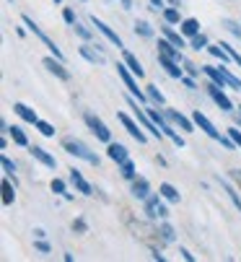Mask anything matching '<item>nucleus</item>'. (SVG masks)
<instances>
[{
  "label": "nucleus",
  "instance_id": "nucleus-1",
  "mask_svg": "<svg viewBox=\"0 0 241 262\" xmlns=\"http://www.w3.org/2000/svg\"><path fill=\"white\" fill-rule=\"evenodd\" d=\"M122 223L127 226V231H130L140 244H145L150 252H161V247L166 244V239L161 236V229H156L153 223L140 221L138 215H133V210H130V208H122Z\"/></svg>",
  "mask_w": 241,
  "mask_h": 262
},
{
  "label": "nucleus",
  "instance_id": "nucleus-2",
  "mask_svg": "<svg viewBox=\"0 0 241 262\" xmlns=\"http://www.w3.org/2000/svg\"><path fill=\"white\" fill-rule=\"evenodd\" d=\"M203 70H205V76H208L213 83H218L221 89L231 86V89L241 91V81L233 76V73H228V68H223V65H203Z\"/></svg>",
  "mask_w": 241,
  "mask_h": 262
},
{
  "label": "nucleus",
  "instance_id": "nucleus-3",
  "mask_svg": "<svg viewBox=\"0 0 241 262\" xmlns=\"http://www.w3.org/2000/svg\"><path fill=\"white\" fill-rule=\"evenodd\" d=\"M62 148H65V151H68L70 156L83 159V161H89V164L99 166V156H96V154H91V148H89L86 143H80V140H75V138H65V140H62Z\"/></svg>",
  "mask_w": 241,
  "mask_h": 262
},
{
  "label": "nucleus",
  "instance_id": "nucleus-4",
  "mask_svg": "<svg viewBox=\"0 0 241 262\" xmlns=\"http://www.w3.org/2000/svg\"><path fill=\"white\" fill-rule=\"evenodd\" d=\"M117 73H119V78H122L125 89H127L133 96H138V101H140V104H148V94L138 89V83H135V78H138V76L127 68V62H117Z\"/></svg>",
  "mask_w": 241,
  "mask_h": 262
},
{
  "label": "nucleus",
  "instance_id": "nucleus-5",
  "mask_svg": "<svg viewBox=\"0 0 241 262\" xmlns=\"http://www.w3.org/2000/svg\"><path fill=\"white\" fill-rule=\"evenodd\" d=\"M21 21H24V24L29 26V31H31V34L36 36V39L42 42V45H45V47H47V50H50V52H52V55H55L57 60H65V57H62V52H60V47H57V45H55V42H52L50 36H47V34L42 31V29H39L36 24H34V18H29V16H21Z\"/></svg>",
  "mask_w": 241,
  "mask_h": 262
},
{
  "label": "nucleus",
  "instance_id": "nucleus-6",
  "mask_svg": "<svg viewBox=\"0 0 241 262\" xmlns=\"http://www.w3.org/2000/svg\"><path fill=\"white\" fill-rule=\"evenodd\" d=\"M127 104H130V109L135 112V120H138V122H140L153 138H164V130H161V127L148 117V112H145V109H138V101H135V99H127Z\"/></svg>",
  "mask_w": 241,
  "mask_h": 262
},
{
  "label": "nucleus",
  "instance_id": "nucleus-7",
  "mask_svg": "<svg viewBox=\"0 0 241 262\" xmlns=\"http://www.w3.org/2000/svg\"><path fill=\"white\" fill-rule=\"evenodd\" d=\"M83 120H86V125L91 127V133H94V135H96L101 143H106V145L112 143V130H109V127H106V125H104V122H101V120L94 115V112H86Z\"/></svg>",
  "mask_w": 241,
  "mask_h": 262
},
{
  "label": "nucleus",
  "instance_id": "nucleus-8",
  "mask_svg": "<svg viewBox=\"0 0 241 262\" xmlns=\"http://www.w3.org/2000/svg\"><path fill=\"white\" fill-rule=\"evenodd\" d=\"M91 24H94V26H96V29H99L104 36H106V39H109V42H112L117 50H125V45H122V36H119V34H117V31H114L109 24H104V21H101V18H96V16H91Z\"/></svg>",
  "mask_w": 241,
  "mask_h": 262
},
{
  "label": "nucleus",
  "instance_id": "nucleus-9",
  "mask_svg": "<svg viewBox=\"0 0 241 262\" xmlns=\"http://www.w3.org/2000/svg\"><path fill=\"white\" fill-rule=\"evenodd\" d=\"M205 89H208V94H210V99H213V101L218 104V109H221V112H231V109H233V104H231V99H228V96L223 94V89H221L218 83H213V81H210V83H208Z\"/></svg>",
  "mask_w": 241,
  "mask_h": 262
},
{
  "label": "nucleus",
  "instance_id": "nucleus-10",
  "mask_svg": "<svg viewBox=\"0 0 241 262\" xmlns=\"http://www.w3.org/2000/svg\"><path fill=\"white\" fill-rule=\"evenodd\" d=\"M42 65L52 73V76H57L60 81H70V70H65L62 60H57L55 55H52V57H45V60H42Z\"/></svg>",
  "mask_w": 241,
  "mask_h": 262
},
{
  "label": "nucleus",
  "instance_id": "nucleus-11",
  "mask_svg": "<svg viewBox=\"0 0 241 262\" xmlns=\"http://www.w3.org/2000/svg\"><path fill=\"white\" fill-rule=\"evenodd\" d=\"M145 213H148V218H166V215H169L166 205L161 203L156 195H148V198H145Z\"/></svg>",
  "mask_w": 241,
  "mask_h": 262
},
{
  "label": "nucleus",
  "instance_id": "nucleus-12",
  "mask_svg": "<svg viewBox=\"0 0 241 262\" xmlns=\"http://www.w3.org/2000/svg\"><path fill=\"white\" fill-rule=\"evenodd\" d=\"M192 120H194V125H197L200 130H203L205 135H210L213 140H221V133L215 130V125H213V122H210V120H208V117H205V115H203V112H200V109H197L194 115H192Z\"/></svg>",
  "mask_w": 241,
  "mask_h": 262
},
{
  "label": "nucleus",
  "instance_id": "nucleus-13",
  "mask_svg": "<svg viewBox=\"0 0 241 262\" xmlns=\"http://www.w3.org/2000/svg\"><path fill=\"white\" fill-rule=\"evenodd\" d=\"M119 122L125 125V130H127V133H130V135H133V138H135L138 143H145V140H148V135H145V133L140 130V122L130 120V117L125 115V112H119Z\"/></svg>",
  "mask_w": 241,
  "mask_h": 262
},
{
  "label": "nucleus",
  "instance_id": "nucleus-14",
  "mask_svg": "<svg viewBox=\"0 0 241 262\" xmlns=\"http://www.w3.org/2000/svg\"><path fill=\"white\" fill-rule=\"evenodd\" d=\"M70 182H73V187L80 192V195H86V198H91L94 195V187L83 179V174H80L78 169H70Z\"/></svg>",
  "mask_w": 241,
  "mask_h": 262
},
{
  "label": "nucleus",
  "instance_id": "nucleus-15",
  "mask_svg": "<svg viewBox=\"0 0 241 262\" xmlns=\"http://www.w3.org/2000/svg\"><path fill=\"white\" fill-rule=\"evenodd\" d=\"M158 62L166 68V73H169L171 78H179V81H182V76H184V68H179V62H177L174 57H169V55H161V52H158Z\"/></svg>",
  "mask_w": 241,
  "mask_h": 262
},
{
  "label": "nucleus",
  "instance_id": "nucleus-16",
  "mask_svg": "<svg viewBox=\"0 0 241 262\" xmlns=\"http://www.w3.org/2000/svg\"><path fill=\"white\" fill-rule=\"evenodd\" d=\"M166 112V117L171 120V125H179L182 130H187V133H192L194 130V120H187L182 112H177V109H164Z\"/></svg>",
  "mask_w": 241,
  "mask_h": 262
},
{
  "label": "nucleus",
  "instance_id": "nucleus-17",
  "mask_svg": "<svg viewBox=\"0 0 241 262\" xmlns=\"http://www.w3.org/2000/svg\"><path fill=\"white\" fill-rule=\"evenodd\" d=\"M29 154H31V156L39 161V164H45L47 169H55V166H57L55 156H52V154H47L45 148H39V145H31V148H29Z\"/></svg>",
  "mask_w": 241,
  "mask_h": 262
},
{
  "label": "nucleus",
  "instance_id": "nucleus-18",
  "mask_svg": "<svg viewBox=\"0 0 241 262\" xmlns=\"http://www.w3.org/2000/svg\"><path fill=\"white\" fill-rule=\"evenodd\" d=\"M130 192H133L138 200H145V198L150 195V184H148V179H145V177H135V179H133V187H130Z\"/></svg>",
  "mask_w": 241,
  "mask_h": 262
},
{
  "label": "nucleus",
  "instance_id": "nucleus-19",
  "mask_svg": "<svg viewBox=\"0 0 241 262\" xmlns=\"http://www.w3.org/2000/svg\"><path fill=\"white\" fill-rule=\"evenodd\" d=\"M13 112L24 120V122H29V125H36L39 122V117H36V112L31 109V106H26V104H21V101H16L13 104Z\"/></svg>",
  "mask_w": 241,
  "mask_h": 262
},
{
  "label": "nucleus",
  "instance_id": "nucleus-20",
  "mask_svg": "<svg viewBox=\"0 0 241 262\" xmlns=\"http://www.w3.org/2000/svg\"><path fill=\"white\" fill-rule=\"evenodd\" d=\"M158 52H161V55H169V57H174L177 62H184V57H182L179 47H177V45H171V42L166 39V36H164V39H158Z\"/></svg>",
  "mask_w": 241,
  "mask_h": 262
},
{
  "label": "nucleus",
  "instance_id": "nucleus-21",
  "mask_svg": "<svg viewBox=\"0 0 241 262\" xmlns=\"http://www.w3.org/2000/svg\"><path fill=\"white\" fill-rule=\"evenodd\" d=\"M106 156H109L114 164H122V161H127V148H125L122 143H109Z\"/></svg>",
  "mask_w": 241,
  "mask_h": 262
},
{
  "label": "nucleus",
  "instance_id": "nucleus-22",
  "mask_svg": "<svg viewBox=\"0 0 241 262\" xmlns=\"http://www.w3.org/2000/svg\"><path fill=\"white\" fill-rule=\"evenodd\" d=\"M122 57H125V62H127V68L135 73L138 78H143L145 76V70H143V65H140V60L133 55V52H127V50H122Z\"/></svg>",
  "mask_w": 241,
  "mask_h": 262
},
{
  "label": "nucleus",
  "instance_id": "nucleus-23",
  "mask_svg": "<svg viewBox=\"0 0 241 262\" xmlns=\"http://www.w3.org/2000/svg\"><path fill=\"white\" fill-rule=\"evenodd\" d=\"M161 34H164V36H166V39H169L171 45H177L179 50L184 47V36H182L179 31H174V29H171V24H166V26H161Z\"/></svg>",
  "mask_w": 241,
  "mask_h": 262
},
{
  "label": "nucleus",
  "instance_id": "nucleus-24",
  "mask_svg": "<svg viewBox=\"0 0 241 262\" xmlns=\"http://www.w3.org/2000/svg\"><path fill=\"white\" fill-rule=\"evenodd\" d=\"M6 133L13 138V143H16V145H21V148H29V138H26V133H24L18 125H11V127H6Z\"/></svg>",
  "mask_w": 241,
  "mask_h": 262
},
{
  "label": "nucleus",
  "instance_id": "nucleus-25",
  "mask_svg": "<svg viewBox=\"0 0 241 262\" xmlns=\"http://www.w3.org/2000/svg\"><path fill=\"white\" fill-rule=\"evenodd\" d=\"M158 192H161V198L169 200V203H179V192H177V187H174V184H169V182L158 184Z\"/></svg>",
  "mask_w": 241,
  "mask_h": 262
},
{
  "label": "nucleus",
  "instance_id": "nucleus-26",
  "mask_svg": "<svg viewBox=\"0 0 241 262\" xmlns=\"http://www.w3.org/2000/svg\"><path fill=\"white\" fill-rule=\"evenodd\" d=\"M78 52L83 55V57H86L89 62H94V65H104V55H101V52H94V50H91L89 45H83V47H78Z\"/></svg>",
  "mask_w": 241,
  "mask_h": 262
},
{
  "label": "nucleus",
  "instance_id": "nucleus-27",
  "mask_svg": "<svg viewBox=\"0 0 241 262\" xmlns=\"http://www.w3.org/2000/svg\"><path fill=\"white\" fill-rule=\"evenodd\" d=\"M145 94H148V99H150L156 106H164V104H166L164 94H161V91H158V86H153V83H148V86H145Z\"/></svg>",
  "mask_w": 241,
  "mask_h": 262
},
{
  "label": "nucleus",
  "instance_id": "nucleus-28",
  "mask_svg": "<svg viewBox=\"0 0 241 262\" xmlns=\"http://www.w3.org/2000/svg\"><path fill=\"white\" fill-rule=\"evenodd\" d=\"M179 26H182V34H184V36H194V34H200V21H197V18H184Z\"/></svg>",
  "mask_w": 241,
  "mask_h": 262
},
{
  "label": "nucleus",
  "instance_id": "nucleus-29",
  "mask_svg": "<svg viewBox=\"0 0 241 262\" xmlns=\"http://www.w3.org/2000/svg\"><path fill=\"white\" fill-rule=\"evenodd\" d=\"M13 187H16V182L11 184V179H3V205H11V203L16 200V192H13Z\"/></svg>",
  "mask_w": 241,
  "mask_h": 262
},
{
  "label": "nucleus",
  "instance_id": "nucleus-30",
  "mask_svg": "<svg viewBox=\"0 0 241 262\" xmlns=\"http://www.w3.org/2000/svg\"><path fill=\"white\" fill-rule=\"evenodd\" d=\"M119 171H122V177H125V179H130V182H133V179L138 177V171H135V164H133L130 159L119 164Z\"/></svg>",
  "mask_w": 241,
  "mask_h": 262
},
{
  "label": "nucleus",
  "instance_id": "nucleus-31",
  "mask_svg": "<svg viewBox=\"0 0 241 262\" xmlns=\"http://www.w3.org/2000/svg\"><path fill=\"white\" fill-rule=\"evenodd\" d=\"M208 52H210L213 57H218V60H221V65H226V62L231 60V55H228V52L223 50V45H215V47H208Z\"/></svg>",
  "mask_w": 241,
  "mask_h": 262
},
{
  "label": "nucleus",
  "instance_id": "nucleus-32",
  "mask_svg": "<svg viewBox=\"0 0 241 262\" xmlns=\"http://www.w3.org/2000/svg\"><path fill=\"white\" fill-rule=\"evenodd\" d=\"M221 184H223V190L228 192V198L233 200V205H236V208H238V213H241V198H238V192L233 190V187H231V184H228L226 179H221Z\"/></svg>",
  "mask_w": 241,
  "mask_h": 262
},
{
  "label": "nucleus",
  "instance_id": "nucleus-33",
  "mask_svg": "<svg viewBox=\"0 0 241 262\" xmlns=\"http://www.w3.org/2000/svg\"><path fill=\"white\" fill-rule=\"evenodd\" d=\"M135 34H140V36H145V39H150V36H153V29H150L148 21H135Z\"/></svg>",
  "mask_w": 241,
  "mask_h": 262
},
{
  "label": "nucleus",
  "instance_id": "nucleus-34",
  "mask_svg": "<svg viewBox=\"0 0 241 262\" xmlns=\"http://www.w3.org/2000/svg\"><path fill=\"white\" fill-rule=\"evenodd\" d=\"M164 21L171 24V26L179 24V8H177V6H174V8H164Z\"/></svg>",
  "mask_w": 241,
  "mask_h": 262
},
{
  "label": "nucleus",
  "instance_id": "nucleus-35",
  "mask_svg": "<svg viewBox=\"0 0 241 262\" xmlns=\"http://www.w3.org/2000/svg\"><path fill=\"white\" fill-rule=\"evenodd\" d=\"M205 47H208V36L205 34H194L192 36V50L200 52V50H205Z\"/></svg>",
  "mask_w": 241,
  "mask_h": 262
},
{
  "label": "nucleus",
  "instance_id": "nucleus-36",
  "mask_svg": "<svg viewBox=\"0 0 241 262\" xmlns=\"http://www.w3.org/2000/svg\"><path fill=\"white\" fill-rule=\"evenodd\" d=\"M70 229H73V234H86V231H89V223H86L83 218H75V221L70 223Z\"/></svg>",
  "mask_w": 241,
  "mask_h": 262
},
{
  "label": "nucleus",
  "instance_id": "nucleus-37",
  "mask_svg": "<svg viewBox=\"0 0 241 262\" xmlns=\"http://www.w3.org/2000/svg\"><path fill=\"white\" fill-rule=\"evenodd\" d=\"M36 127H39V133H42L45 138H55V127H52L50 122H45V120H39V122H36Z\"/></svg>",
  "mask_w": 241,
  "mask_h": 262
},
{
  "label": "nucleus",
  "instance_id": "nucleus-38",
  "mask_svg": "<svg viewBox=\"0 0 241 262\" xmlns=\"http://www.w3.org/2000/svg\"><path fill=\"white\" fill-rule=\"evenodd\" d=\"M0 166H3V171H6L8 177H16V164H13L8 156H3V159H0Z\"/></svg>",
  "mask_w": 241,
  "mask_h": 262
},
{
  "label": "nucleus",
  "instance_id": "nucleus-39",
  "mask_svg": "<svg viewBox=\"0 0 241 262\" xmlns=\"http://www.w3.org/2000/svg\"><path fill=\"white\" fill-rule=\"evenodd\" d=\"M158 229H161V236H164L166 242H174V229H171V223H166V221H164Z\"/></svg>",
  "mask_w": 241,
  "mask_h": 262
},
{
  "label": "nucleus",
  "instance_id": "nucleus-40",
  "mask_svg": "<svg viewBox=\"0 0 241 262\" xmlns=\"http://www.w3.org/2000/svg\"><path fill=\"white\" fill-rule=\"evenodd\" d=\"M73 29H75V34H78V36H80V39H83V42H89V39H91V31H89L86 26H80L78 21L73 24Z\"/></svg>",
  "mask_w": 241,
  "mask_h": 262
},
{
  "label": "nucleus",
  "instance_id": "nucleus-41",
  "mask_svg": "<svg viewBox=\"0 0 241 262\" xmlns=\"http://www.w3.org/2000/svg\"><path fill=\"white\" fill-rule=\"evenodd\" d=\"M50 187H52V192H55V195H65V182H62V179H52Z\"/></svg>",
  "mask_w": 241,
  "mask_h": 262
},
{
  "label": "nucleus",
  "instance_id": "nucleus-42",
  "mask_svg": "<svg viewBox=\"0 0 241 262\" xmlns=\"http://www.w3.org/2000/svg\"><path fill=\"white\" fill-rule=\"evenodd\" d=\"M221 45H223V50H226V52L231 55V60H233L236 65H241V55H238V52H236V50H233L231 45H226V42H221Z\"/></svg>",
  "mask_w": 241,
  "mask_h": 262
},
{
  "label": "nucleus",
  "instance_id": "nucleus-43",
  "mask_svg": "<svg viewBox=\"0 0 241 262\" xmlns=\"http://www.w3.org/2000/svg\"><path fill=\"white\" fill-rule=\"evenodd\" d=\"M223 26H226V29H228V31H231L233 36H238V39H241V29H238V26H236L233 21H223Z\"/></svg>",
  "mask_w": 241,
  "mask_h": 262
},
{
  "label": "nucleus",
  "instance_id": "nucleus-44",
  "mask_svg": "<svg viewBox=\"0 0 241 262\" xmlns=\"http://www.w3.org/2000/svg\"><path fill=\"white\" fill-rule=\"evenodd\" d=\"M228 135L233 138V143L238 145V151H241V130H236V127H228Z\"/></svg>",
  "mask_w": 241,
  "mask_h": 262
},
{
  "label": "nucleus",
  "instance_id": "nucleus-45",
  "mask_svg": "<svg viewBox=\"0 0 241 262\" xmlns=\"http://www.w3.org/2000/svg\"><path fill=\"white\" fill-rule=\"evenodd\" d=\"M184 70L189 73V76H197V73H200V68L194 62H189V60H184Z\"/></svg>",
  "mask_w": 241,
  "mask_h": 262
},
{
  "label": "nucleus",
  "instance_id": "nucleus-46",
  "mask_svg": "<svg viewBox=\"0 0 241 262\" xmlns=\"http://www.w3.org/2000/svg\"><path fill=\"white\" fill-rule=\"evenodd\" d=\"M62 18H65V24H70V26L75 24V13H73L70 8H65V11H62Z\"/></svg>",
  "mask_w": 241,
  "mask_h": 262
},
{
  "label": "nucleus",
  "instance_id": "nucleus-47",
  "mask_svg": "<svg viewBox=\"0 0 241 262\" xmlns=\"http://www.w3.org/2000/svg\"><path fill=\"white\" fill-rule=\"evenodd\" d=\"M34 247H36L39 252H45V254L50 252V244H47V242H42V239H36V244H34Z\"/></svg>",
  "mask_w": 241,
  "mask_h": 262
},
{
  "label": "nucleus",
  "instance_id": "nucleus-48",
  "mask_svg": "<svg viewBox=\"0 0 241 262\" xmlns=\"http://www.w3.org/2000/svg\"><path fill=\"white\" fill-rule=\"evenodd\" d=\"M231 179H233V182L241 187V171H238V169H231Z\"/></svg>",
  "mask_w": 241,
  "mask_h": 262
},
{
  "label": "nucleus",
  "instance_id": "nucleus-49",
  "mask_svg": "<svg viewBox=\"0 0 241 262\" xmlns=\"http://www.w3.org/2000/svg\"><path fill=\"white\" fill-rule=\"evenodd\" d=\"M150 8L153 11H164V0H150Z\"/></svg>",
  "mask_w": 241,
  "mask_h": 262
},
{
  "label": "nucleus",
  "instance_id": "nucleus-50",
  "mask_svg": "<svg viewBox=\"0 0 241 262\" xmlns=\"http://www.w3.org/2000/svg\"><path fill=\"white\" fill-rule=\"evenodd\" d=\"M179 254H182V257H184L187 262H194V254H189L187 249H179Z\"/></svg>",
  "mask_w": 241,
  "mask_h": 262
},
{
  "label": "nucleus",
  "instance_id": "nucleus-51",
  "mask_svg": "<svg viewBox=\"0 0 241 262\" xmlns=\"http://www.w3.org/2000/svg\"><path fill=\"white\" fill-rule=\"evenodd\" d=\"M182 81H184V86H187V89H197V83H194L192 78H184V76H182Z\"/></svg>",
  "mask_w": 241,
  "mask_h": 262
},
{
  "label": "nucleus",
  "instance_id": "nucleus-52",
  "mask_svg": "<svg viewBox=\"0 0 241 262\" xmlns=\"http://www.w3.org/2000/svg\"><path fill=\"white\" fill-rule=\"evenodd\" d=\"M119 3H122V8H125V11H130V8H133V0H119Z\"/></svg>",
  "mask_w": 241,
  "mask_h": 262
},
{
  "label": "nucleus",
  "instance_id": "nucleus-53",
  "mask_svg": "<svg viewBox=\"0 0 241 262\" xmlns=\"http://www.w3.org/2000/svg\"><path fill=\"white\" fill-rule=\"evenodd\" d=\"M169 3H171V6H182V0H169Z\"/></svg>",
  "mask_w": 241,
  "mask_h": 262
},
{
  "label": "nucleus",
  "instance_id": "nucleus-54",
  "mask_svg": "<svg viewBox=\"0 0 241 262\" xmlns=\"http://www.w3.org/2000/svg\"><path fill=\"white\" fill-rule=\"evenodd\" d=\"M55 3H62V0H55Z\"/></svg>",
  "mask_w": 241,
  "mask_h": 262
},
{
  "label": "nucleus",
  "instance_id": "nucleus-55",
  "mask_svg": "<svg viewBox=\"0 0 241 262\" xmlns=\"http://www.w3.org/2000/svg\"><path fill=\"white\" fill-rule=\"evenodd\" d=\"M80 3H86V0H80Z\"/></svg>",
  "mask_w": 241,
  "mask_h": 262
}]
</instances>
